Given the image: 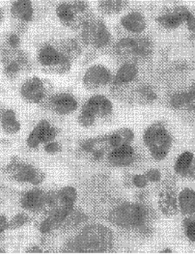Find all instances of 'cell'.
<instances>
[{"label": "cell", "mask_w": 195, "mask_h": 254, "mask_svg": "<svg viewBox=\"0 0 195 254\" xmlns=\"http://www.w3.org/2000/svg\"><path fill=\"white\" fill-rule=\"evenodd\" d=\"M98 142H100V138L96 139V138H91V139H87V140H84L81 144H80V149L85 152V153H92L97 147Z\"/></svg>", "instance_id": "obj_33"}, {"label": "cell", "mask_w": 195, "mask_h": 254, "mask_svg": "<svg viewBox=\"0 0 195 254\" xmlns=\"http://www.w3.org/2000/svg\"><path fill=\"white\" fill-rule=\"evenodd\" d=\"M11 13L16 18L31 21L34 17V9L31 1L28 0H18L12 3Z\"/></svg>", "instance_id": "obj_20"}, {"label": "cell", "mask_w": 195, "mask_h": 254, "mask_svg": "<svg viewBox=\"0 0 195 254\" xmlns=\"http://www.w3.org/2000/svg\"><path fill=\"white\" fill-rule=\"evenodd\" d=\"M161 254H171L172 253V251L170 250V249H165V250H163L162 252H160Z\"/></svg>", "instance_id": "obj_43"}, {"label": "cell", "mask_w": 195, "mask_h": 254, "mask_svg": "<svg viewBox=\"0 0 195 254\" xmlns=\"http://www.w3.org/2000/svg\"><path fill=\"white\" fill-rule=\"evenodd\" d=\"M46 92L44 82L37 76L25 80L20 88L21 97L30 104L41 103L46 97Z\"/></svg>", "instance_id": "obj_10"}, {"label": "cell", "mask_w": 195, "mask_h": 254, "mask_svg": "<svg viewBox=\"0 0 195 254\" xmlns=\"http://www.w3.org/2000/svg\"><path fill=\"white\" fill-rule=\"evenodd\" d=\"M87 9L88 4L85 1L65 2L58 5L56 8V15L64 25L71 27L76 20V16L80 13H84Z\"/></svg>", "instance_id": "obj_9"}, {"label": "cell", "mask_w": 195, "mask_h": 254, "mask_svg": "<svg viewBox=\"0 0 195 254\" xmlns=\"http://www.w3.org/2000/svg\"><path fill=\"white\" fill-rule=\"evenodd\" d=\"M147 179L151 183H158L161 180V172L157 168H152L145 172Z\"/></svg>", "instance_id": "obj_35"}, {"label": "cell", "mask_w": 195, "mask_h": 254, "mask_svg": "<svg viewBox=\"0 0 195 254\" xmlns=\"http://www.w3.org/2000/svg\"><path fill=\"white\" fill-rule=\"evenodd\" d=\"M37 59L41 66L51 68L56 73H66L71 67V58L52 45L43 46Z\"/></svg>", "instance_id": "obj_5"}, {"label": "cell", "mask_w": 195, "mask_h": 254, "mask_svg": "<svg viewBox=\"0 0 195 254\" xmlns=\"http://www.w3.org/2000/svg\"><path fill=\"white\" fill-rule=\"evenodd\" d=\"M185 233L189 240L195 243V216H190L185 220Z\"/></svg>", "instance_id": "obj_29"}, {"label": "cell", "mask_w": 195, "mask_h": 254, "mask_svg": "<svg viewBox=\"0 0 195 254\" xmlns=\"http://www.w3.org/2000/svg\"><path fill=\"white\" fill-rule=\"evenodd\" d=\"M54 207L53 211L61 206H73L77 198L76 190L72 187H65L58 191H54Z\"/></svg>", "instance_id": "obj_21"}, {"label": "cell", "mask_w": 195, "mask_h": 254, "mask_svg": "<svg viewBox=\"0 0 195 254\" xmlns=\"http://www.w3.org/2000/svg\"><path fill=\"white\" fill-rule=\"evenodd\" d=\"M8 226H9V222H8L7 218L5 216L1 215V217H0V231H1V233H3L8 228Z\"/></svg>", "instance_id": "obj_40"}, {"label": "cell", "mask_w": 195, "mask_h": 254, "mask_svg": "<svg viewBox=\"0 0 195 254\" xmlns=\"http://www.w3.org/2000/svg\"><path fill=\"white\" fill-rule=\"evenodd\" d=\"M134 139V132L129 128H120L108 136L107 143L113 149L121 146L130 145Z\"/></svg>", "instance_id": "obj_22"}, {"label": "cell", "mask_w": 195, "mask_h": 254, "mask_svg": "<svg viewBox=\"0 0 195 254\" xmlns=\"http://www.w3.org/2000/svg\"><path fill=\"white\" fill-rule=\"evenodd\" d=\"M128 5L126 1H119V0H105L99 1V9L107 15H113L120 13L125 7Z\"/></svg>", "instance_id": "obj_25"}, {"label": "cell", "mask_w": 195, "mask_h": 254, "mask_svg": "<svg viewBox=\"0 0 195 254\" xmlns=\"http://www.w3.org/2000/svg\"><path fill=\"white\" fill-rule=\"evenodd\" d=\"M10 166L15 179L20 183H30L38 186L45 179V174L30 164H15Z\"/></svg>", "instance_id": "obj_11"}, {"label": "cell", "mask_w": 195, "mask_h": 254, "mask_svg": "<svg viewBox=\"0 0 195 254\" xmlns=\"http://www.w3.org/2000/svg\"><path fill=\"white\" fill-rule=\"evenodd\" d=\"M113 246L112 231L102 224H90L68 242L65 253L103 254L111 251Z\"/></svg>", "instance_id": "obj_1"}, {"label": "cell", "mask_w": 195, "mask_h": 254, "mask_svg": "<svg viewBox=\"0 0 195 254\" xmlns=\"http://www.w3.org/2000/svg\"><path fill=\"white\" fill-rule=\"evenodd\" d=\"M185 109L195 111V85L189 91H186V105Z\"/></svg>", "instance_id": "obj_32"}, {"label": "cell", "mask_w": 195, "mask_h": 254, "mask_svg": "<svg viewBox=\"0 0 195 254\" xmlns=\"http://www.w3.org/2000/svg\"><path fill=\"white\" fill-rule=\"evenodd\" d=\"M81 111L88 112L96 117H107L113 111V105L104 95H94L83 105Z\"/></svg>", "instance_id": "obj_13"}, {"label": "cell", "mask_w": 195, "mask_h": 254, "mask_svg": "<svg viewBox=\"0 0 195 254\" xmlns=\"http://www.w3.org/2000/svg\"><path fill=\"white\" fill-rule=\"evenodd\" d=\"M57 135L56 127H53L47 120H41L27 137L26 143L30 148H37L41 143L54 141Z\"/></svg>", "instance_id": "obj_8"}, {"label": "cell", "mask_w": 195, "mask_h": 254, "mask_svg": "<svg viewBox=\"0 0 195 254\" xmlns=\"http://www.w3.org/2000/svg\"><path fill=\"white\" fill-rule=\"evenodd\" d=\"M3 21V9L1 8V22Z\"/></svg>", "instance_id": "obj_44"}, {"label": "cell", "mask_w": 195, "mask_h": 254, "mask_svg": "<svg viewBox=\"0 0 195 254\" xmlns=\"http://www.w3.org/2000/svg\"><path fill=\"white\" fill-rule=\"evenodd\" d=\"M114 225L125 229H140L146 227L149 210L141 203L125 202L117 205L108 215Z\"/></svg>", "instance_id": "obj_2"}, {"label": "cell", "mask_w": 195, "mask_h": 254, "mask_svg": "<svg viewBox=\"0 0 195 254\" xmlns=\"http://www.w3.org/2000/svg\"><path fill=\"white\" fill-rule=\"evenodd\" d=\"M51 109L60 115H68L78 108V103L73 96L66 93L57 94L50 100Z\"/></svg>", "instance_id": "obj_14"}, {"label": "cell", "mask_w": 195, "mask_h": 254, "mask_svg": "<svg viewBox=\"0 0 195 254\" xmlns=\"http://www.w3.org/2000/svg\"><path fill=\"white\" fill-rule=\"evenodd\" d=\"M187 26H188L189 30H191V31H195V18H194L193 20L189 21V22L187 23Z\"/></svg>", "instance_id": "obj_41"}, {"label": "cell", "mask_w": 195, "mask_h": 254, "mask_svg": "<svg viewBox=\"0 0 195 254\" xmlns=\"http://www.w3.org/2000/svg\"><path fill=\"white\" fill-rule=\"evenodd\" d=\"M1 127L9 133L15 134L20 129V123L16 118V113L12 109H5L1 112Z\"/></svg>", "instance_id": "obj_23"}, {"label": "cell", "mask_w": 195, "mask_h": 254, "mask_svg": "<svg viewBox=\"0 0 195 254\" xmlns=\"http://www.w3.org/2000/svg\"><path fill=\"white\" fill-rule=\"evenodd\" d=\"M44 150L48 154H57V153H60L62 151V145L59 142L52 141V142H49L45 145Z\"/></svg>", "instance_id": "obj_36"}, {"label": "cell", "mask_w": 195, "mask_h": 254, "mask_svg": "<svg viewBox=\"0 0 195 254\" xmlns=\"http://www.w3.org/2000/svg\"><path fill=\"white\" fill-rule=\"evenodd\" d=\"M47 192L40 189L26 191L20 200L21 207L29 212H39L46 206Z\"/></svg>", "instance_id": "obj_15"}, {"label": "cell", "mask_w": 195, "mask_h": 254, "mask_svg": "<svg viewBox=\"0 0 195 254\" xmlns=\"http://www.w3.org/2000/svg\"><path fill=\"white\" fill-rule=\"evenodd\" d=\"M184 177H187V178H194L195 179V157L192 162L191 165L189 166L188 170L186 171Z\"/></svg>", "instance_id": "obj_39"}, {"label": "cell", "mask_w": 195, "mask_h": 254, "mask_svg": "<svg viewBox=\"0 0 195 254\" xmlns=\"http://www.w3.org/2000/svg\"><path fill=\"white\" fill-rule=\"evenodd\" d=\"M82 41L95 49H104L111 42V34L100 18H87L81 25Z\"/></svg>", "instance_id": "obj_4"}, {"label": "cell", "mask_w": 195, "mask_h": 254, "mask_svg": "<svg viewBox=\"0 0 195 254\" xmlns=\"http://www.w3.org/2000/svg\"><path fill=\"white\" fill-rule=\"evenodd\" d=\"M132 185L137 189H144L147 187L149 180L147 179L145 173L144 174H136L132 177Z\"/></svg>", "instance_id": "obj_34"}, {"label": "cell", "mask_w": 195, "mask_h": 254, "mask_svg": "<svg viewBox=\"0 0 195 254\" xmlns=\"http://www.w3.org/2000/svg\"><path fill=\"white\" fill-rule=\"evenodd\" d=\"M159 207L160 212L168 217L174 216L178 213L179 205H178V197L175 193L171 190H164L160 194L159 197Z\"/></svg>", "instance_id": "obj_18"}, {"label": "cell", "mask_w": 195, "mask_h": 254, "mask_svg": "<svg viewBox=\"0 0 195 254\" xmlns=\"http://www.w3.org/2000/svg\"><path fill=\"white\" fill-rule=\"evenodd\" d=\"M82 81L89 90H97L107 86L112 81V74L107 67L103 65H93L86 70Z\"/></svg>", "instance_id": "obj_7"}, {"label": "cell", "mask_w": 195, "mask_h": 254, "mask_svg": "<svg viewBox=\"0 0 195 254\" xmlns=\"http://www.w3.org/2000/svg\"><path fill=\"white\" fill-rule=\"evenodd\" d=\"M8 44L11 48L13 49H17L20 44V39L17 34H11L8 37Z\"/></svg>", "instance_id": "obj_38"}, {"label": "cell", "mask_w": 195, "mask_h": 254, "mask_svg": "<svg viewBox=\"0 0 195 254\" xmlns=\"http://www.w3.org/2000/svg\"><path fill=\"white\" fill-rule=\"evenodd\" d=\"M143 142L156 161H163L172 146V137L162 123H154L143 134Z\"/></svg>", "instance_id": "obj_3"}, {"label": "cell", "mask_w": 195, "mask_h": 254, "mask_svg": "<svg viewBox=\"0 0 195 254\" xmlns=\"http://www.w3.org/2000/svg\"><path fill=\"white\" fill-rule=\"evenodd\" d=\"M28 216L26 214H18L16 215L14 218L11 219V221L9 222V229H18L19 227L23 226L27 221H28Z\"/></svg>", "instance_id": "obj_30"}, {"label": "cell", "mask_w": 195, "mask_h": 254, "mask_svg": "<svg viewBox=\"0 0 195 254\" xmlns=\"http://www.w3.org/2000/svg\"><path fill=\"white\" fill-rule=\"evenodd\" d=\"M106 154V149L105 148H96L92 153H91V156H92V159L96 162L98 161H101L104 156Z\"/></svg>", "instance_id": "obj_37"}, {"label": "cell", "mask_w": 195, "mask_h": 254, "mask_svg": "<svg viewBox=\"0 0 195 254\" xmlns=\"http://www.w3.org/2000/svg\"><path fill=\"white\" fill-rule=\"evenodd\" d=\"M136 160V152L130 145L113 148L107 155L108 164L115 167H126L131 165Z\"/></svg>", "instance_id": "obj_12"}, {"label": "cell", "mask_w": 195, "mask_h": 254, "mask_svg": "<svg viewBox=\"0 0 195 254\" xmlns=\"http://www.w3.org/2000/svg\"><path fill=\"white\" fill-rule=\"evenodd\" d=\"M138 96L146 103H152L157 99V94L150 86L143 85L138 89Z\"/></svg>", "instance_id": "obj_28"}, {"label": "cell", "mask_w": 195, "mask_h": 254, "mask_svg": "<svg viewBox=\"0 0 195 254\" xmlns=\"http://www.w3.org/2000/svg\"><path fill=\"white\" fill-rule=\"evenodd\" d=\"M157 22H159L160 25L166 29H176L182 25L184 20L176 11V9L173 8L170 12H167L158 17Z\"/></svg>", "instance_id": "obj_24"}, {"label": "cell", "mask_w": 195, "mask_h": 254, "mask_svg": "<svg viewBox=\"0 0 195 254\" xmlns=\"http://www.w3.org/2000/svg\"><path fill=\"white\" fill-rule=\"evenodd\" d=\"M138 75V68L132 62H127L123 64L115 73L113 77V85L121 86L133 81Z\"/></svg>", "instance_id": "obj_17"}, {"label": "cell", "mask_w": 195, "mask_h": 254, "mask_svg": "<svg viewBox=\"0 0 195 254\" xmlns=\"http://www.w3.org/2000/svg\"><path fill=\"white\" fill-rule=\"evenodd\" d=\"M120 23L127 31L132 34H141L147 27L146 18L138 11H131L126 14L121 18Z\"/></svg>", "instance_id": "obj_16"}, {"label": "cell", "mask_w": 195, "mask_h": 254, "mask_svg": "<svg viewBox=\"0 0 195 254\" xmlns=\"http://www.w3.org/2000/svg\"><path fill=\"white\" fill-rule=\"evenodd\" d=\"M179 210L185 216L195 214V191L192 189L183 190L178 195Z\"/></svg>", "instance_id": "obj_19"}, {"label": "cell", "mask_w": 195, "mask_h": 254, "mask_svg": "<svg viewBox=\"0 0 195 254\" xmlns=\"http://www.w3.org/2000/svg\"><path fill=\"white\" fill-rule=\"evenodd\" d=\"M194 158H195V155L192 152L187 151V152L182 153L178 157L177 161H176V163L174 164L175 172L179 174V175L184 177L186 171L188 170L189 166L192 164Z\"/></svg>", "instance_id": "obj_26"}, {"label": "cell", "mask_w": 195, "mask_h": 254, "mask_svg": "<svg viewBox=\"0 0 195 254\" xmlns=\"http://www.w3.org/2000/svg\"><path fill=\"white\" fill-rule=\"evenodd\" d=\"M96 116L90 114L88 112L81 111L78 116V124L84 127H89L94 125L96 121Z\"/></svg>", "instance_id": "obj_31"}, {"label": "cell", "mask_w": 195, "mask_h": 254, "mask_svg": "<svg viewBox=\"0 0 195 254\" xmlns=\"http://www.w3.org/2000/svg\"><path fill=\"white\" fill-rule=\"evenodd\" d=\"M27 253H30V254H34V253H35V254H41V253H42V250L35 247V248H32L31 250H29Z\"/></svg>", "instance_id": "obj_42"}, {"label": "cell", "mask_w": 195, "mask_h": 254, "mask_svg": "<svg viewBox=\"0 0 195 254\" xmlns=\"http://www.w3.org/2000/svg\"><path fill=\"white\" fill-rule=\"evenodd\" d=\"M169 104L173 109H185L186 92H178L173 94L169 99Z\"/></svg>", "instance_id": "obj_27"}, {"label": "cell", "mask_w": 195, "mask_h": 254, "mask_svg": "<svg viewBox=\"0 0 195 254\" xmlns=\"http://www.w3.org/2000/svg\"><path fill=\"white\" fill-rule=\"evenodd\" d=\"M152 52V43L144 38H123L115 45V53L125 58H145L151 55Z\"/></svg>", "instance_id": "obj_6"}]
</instances>
